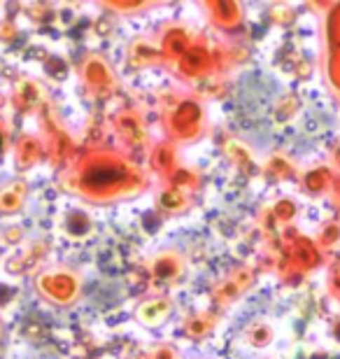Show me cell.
Returning a JSON list of instances; mask_svg holds the SVG:
<instances>
[{"label": "cell", "instance_id": "603a6c76", "mask_svg": "<svg viewBox=\"0 0 340 359\" xmlns=\"http://www.w3.org/2000/svg\"><path fill=\"white\" fill-rule=\"evenodd\" d=\"M63 231H66L70 238H86L93 231V222L84 210H70L66 217H63Z\"/></svg>", "mask_w": 340, "mask_h": 359}, {"label": "cell", "instance_id": "7402d4cb", "mask_svg": "<svg viewBox=\"0 0 340 359\" xmlns=\"http://www.w3.org/2000/svg\"><path fill=\"white\" fill-rule=\"evenodd\" d=\"M165 184L179 187V189L189 191L191 196H193V194L200 191V187H203V175H200V170H198V168L186 166V163H182V166H179V168L175 170V175L170 177V182H165Z\"/></svg>", "mask_w": 340, "mask_h": 359}, {"label": "cell", "instance_id": "4dcf8cb0", "mask_svg": "<svg viewBox=\"0 0 340 359\" xmlns=\"http://www.w3.org/2000/svg\"><path fill=\"white\" fill-rule=\"evenodd\" d=\"M3 336H5V325H3V320H0V341H3Z\"/></svg>", "mask_w": 340, "mask_h": 359}, {"label": "cell", "instance_id": "4fadbf2b", "mask_svg": "<svg viewBox=\"0 0 340 359\" xmlns=\"http://www.w3.org/2000/svg\"><path fill=\"white\" fill-rule=\"evenodd\" d=\"M12 161H14V170L19 175L28 173L35 166H40L42 161H47V152L45 145H42V138L38 133H21L17 142L12 145Z\"/></svg>", "mask_w": 340, "mask_h": 359}, {"label": "cell", "instance_id": "484cf974", "mask_svg": "<svg viewBox=\"0 0 340 359\" xmlns=\"http://www.w3.org/2000/svg\"><path fill=\"white\" fill-rule=\"evenodd\" d=\"M17 38H19L17 21L10 17L0 19V42H3V45H12V42H17Z\"/></svg>", "mask_w": 340, "mask_h": 359}, {"label": "cell", "instance_id": "1f68e13d", "mask_svg": "<svg viewBox=\"0 0 340 359\" xmlns=\"http://www.w3.org/2000/svg\"><path fill=\"white\" fill-rule=\"evenodd\" d=\"M135 359H147V355H137Z\"/></svg>", "mask_w": 340, "mask_h": 359}, {"label": "cell", "instance_id": "cb8c5ba5", "mask_svg": "<svg viewBox=\"0 0 340 359\" xmlns=\"http://www.w3.org/2000/svg\"><path fill=\"white\" fill-rule=\"evenodd\" d=\"M222 149H224V154L229 156L231 163L233 166H238L240 170L247 168V163H250V149L243 145L240 140H236V138H226L222 142Z\"/></svg>", "mask_w": 340, "mask_h": 359}, {"label": "cell", "instance_id": "44dd1931", "mask_svg": "<svg viewBox=\"0 0 340 359\" xmlns=\"http://www.w3.org/2000/svg\"><path fill=\"white\" fill-rule=\"evenodd\" d=\"M98 5L114 17H140L161 7L163 0H100Z\"/></svg>", "mask_w": 340, "mask_h": 359}, {"label": "cell", "instance_id": "d4e9b609", "mask_svg": "<svg viewBox=\"0 0 340 359\" xmlns=\"http://www.w3.org/2000/svg\"><path fill=\"white\" fill-rule=\"evenodd\" d=\"M243 341L254 348H264L273 341V332L268 325H264V322H254V325H250L243 332Z\"/></svg>", "mask_w": 340, "mask_h": 359}, {"label": "cell", "instance_id": "9a60e30c", "mask_svg": "<svg viewBox=\"0 0 340 359\" xmlns=\"http://www.w3.org/2000/svg\"><path fill=\"white\" fill-rule=\"evenodd\" d=\"M126 66L131 70H147V68H163L165 61L161 49L156 45V38L137 35L126 47Z\"/></svg>", "mask_w": 340, "mask_h": 359}, {"label": "cell", "instance_id": "277c9868", "mask_svg": "<svg viewBox=\"0 0 340 359\" xmlns=\"http://www.w3.org/2000/svg\"><path fill=\"white\" fill-rule=\"evenodd\" d=\"M33 287L45 304L54 308H70L82 299L84 278L77 269L56 264V266L40 271L33 280Z\"/></svg>", "mask_w": 340, "mask_h": 359}, {"label": "cell", "instance_id": "8fae6325", "mask_svg": "<svg viewBox=\"0 0 340 359\" xmlns=\"http://www.w3.org/2000/svg\"><path fill=\"white\" fill-rule=\"evenodd\" d=\"M49 103L47 98V91L42 87L40 80H35V77H19L17 82H14L12 87V93H10V105L12 110L21 114V117H33V114H40L42 107Z\"/></svg>", "mask_w": 340, "mask_h": 359}, {"label": "cell", "instance_id": "5b68a950", "mask_svg": "<svg viewBox=\"0 0 340 359\" xmlns=\"http://www.w3.org/2000/svg\"><path fill=\"white\" fill-rule=\"evenodd\" d=\"M77 77L82 84V91L86 98L91 100H110L121 91V80L117 70L103 54L98 52H86L77 63Z\"/></svg>", "mask_w": 340, "mask_h": 359}, {"label": "cell", "instance_id": "ffe728a7", "mask_svg": "<svg viewBox=\"0 0 340 359\" xmlns=\"http://www.w3.org/2000/svg\"><path fill=\"white\" fill-rule=\"evenodd\" d=\"M28 198V182L24 177H12L0 184V217H12L24 210Z\"/></svg>", "mask_w": 340, "mask_h": 359}, {"label": "cell", "instance_id": "9c48e42d", "mask_svg": "<svg viewBox=\"0 0 340 359\" xmlns=\"http://www.w3.org/2000/svg\"><path fill=\"white\" fill-rule=\"evenodd\" d=\"M252 285H254V273H252V269L238 266L210 287V301H212L217 311H224V308L233 306Z\"/></svg>", "mask_w": 340, "mask_h": 359}, {"label": "cell", "instance_id": "83f0119b", "mask_svg": "<svg viewBox=\"0 0 340 359\" xmlns=\"http://www.w3.org/2000/svg\"><path fill=\"white\" fill-rule=\"evenodd\" d=\"M0 241L5 243V245H17V243L24 241V229L21 226H7L3 233H0Z\"/></svg>", "mask_w": 340, "mask_h": 359}, {"label": "cell", "instance_id": "f1b7e54d", "mask_svg": "<svg viewBox=\"0 0 340 359\" xmlns=\"http://www.w3.org/2000/svg\"><path fill=\"white\" fill-rule=\"evenodd\" d=\"M10 152V124L0 117V159Z\"/></svg>", "mask_w": 340, "mask_h": 359}, {"label": "cell", "instance_id": "6da1fadb", "mask_svg": "<svg viewBox=\"0 0 340 359\" xmlns=\"http://www.w3.org/2000/svg\"><path fill=\"white\" fill-rule=\"evenodd\" d=\"M61 189L86 205L107 208L147 191L149 177L133 156L121 149L91 147L59 175Z\"/></svg>", "mask_w": 340, "mask_h": 359}, {"label": "cell", "instance_id": "52a82bcc", "mask_svg": "<svg viewBox=\"0 0 340 359\" xmlns=\"http://www.w3.org/2000/svg\"><path fill=\"white\" fill-rule=\"evenodd\" d=\"M112 131L126 154H149V149L154 147L147 121L135 107H121L112 114Z\"/></svg>", "mask_w": 340, "mask_h": 359}, {"label": "cell", "instance_id": "ba28073f", "mask_svg": "<svg viewBox=\"0 0 340 359\" xmlns=\"http://www.w3.org/2000/svg\"><path fill=\"white\" fill-rule=\"evenodd\" d=\"M147 276L151 287H158V290L182 283L186 276V257L175 248H165L147 262Z\"/></svg>", "mask_w": 340, "mask_h": 359}, {"label": "cell", "instance_id": "2e32d148", "mask_svg": "<svg viewBox=\"0 0 340 359\" xmlns=\"http://www.w3.org/2000/svg\"><path fill=\"white\" fill-rule=\"evenodd\" d=\"M147 163H149V173L156 175L161 182H170V177L175 175V170L182 166V159H179V147L172 145L168 140H158L154 142V147L149 149L147 154Z\"/></svg>", "mask_w": 340, "mask_h": 359}, {"label": "cell", "instance_id": "5bb4252c", "mask_svg": "<svg viewBox=\"0 0 340 359\" xmlns=\"http://www.w3.org/2000/svg\"><path fill=\"white\" fill-rule=\"evenodd\" d=\"M172 311H175V301L168 294H156V297L142 299L133 308V320L147 329H156L170 320Z\"/></svg>", "mask_w": 340, "mask_h": 359}, {"label": "cell", "instance_id": "ac0fdd59", "mask_svg": "<svg viewBox=\"0 0 340 359\" xmlns=\"http://www.w3.org/2000/svg\"><path fill=\"white\" fill-rule=\"evenodd\" d=\"M219 311L205 308V311H193L182 320V334L186 341L191 343H203L215 334V329L219 327Z\"/></svg>", "mask_w": 340, "mask_h": 359}, {"label": "cell", "instance_id": "e0dca14e", "mask_svg": "<svg viewBox=\"0 0 340 359\" xmlns=\"http://www.w3.org/2000/svg\"><path fill=\"white\" fill-rule=\"evenodd\" d=\"M154 208L163 217H182L193 210V196L172 184H161L154 189Z\"/></svg>", "mask_w": 340, "mask_h": 359}, {"label": "cell", "instance_id": "f546056e", "mask_svg": "<svg viewBox=\"0 0 340 359\" xmlns=\"http://www.w3.org/2000/svg\"><path fill=\"white\" fill-rule=\"evenodd\" d=\"M7 105H10V93H3V91H0V112H3Z\"/></svg>", "mask_w": 340, "mask_h": 359}, {"label": "cell", "instance_id": "4316f807", "mask_svg": "<svg viewBox=\"0 0 340 359\" xmlns=\"http://www.w3.org/2000/svg\"><path fill=\"white\" fill-rule=\"evenodd\" d=\"M147 359H179L177 350L170 346V343H156L154 348H149L147 353Z\"/></svg>", "mask_w": 340, "mask_h": 359}, {"label": "cell", "instance_id": "d6986e66", "mask_svg": "<svg viewBox=\"0 0 340 359\" xmlns=\"http://www.w3.org/2000/svg\"><path fill=\"white\" fill-rule=\"evenodd\" d=\"M47 255H49V243L45 238H38V241H33L31 245H26L21 252L12 255L10 259L5 262V271L10 273V276H28L40 262H45Z\"/></svg>", "mask_w": 340, "mask_h": 359}, {"label": "cell", "instance_id": "3957f363", "mask_svg": "<svg viewBox=\"0 0 340 359\" xmlns=\"http://www.w3.org/2000/svg\"><path fill=\"white\" fill-rule=\"evenodd\" d=\"M38 124H40L38 135L42 138V145H45L47 163L63 173V170L70 168L72 161L79 156V152H77L79 147L52 100H49V103L42 107V112L38 114Z\"/></svg>", "mask_w": 340, "mask_h": 359}, {"label": "cell", "instance_id": "30bf717a", "mask_svg": "<svg viewBox=\"0 0 340 359\" xmlns=\"http://www.w3.org/2000/svg\"><path fill=\"white\" fill-rule=\"evenodd\" d=\"M198 38V33H193V28L184 21H168L158 28L156 33V45L161 49V56L165 61V68H170L186 49L193 45V40Z\"/></svg>", "mask_w": 340, "mask_h": 359}, {"label": "cell", "instance_id": "8992f818", "mask_svg": "<svg viewBox=\"0 0 340 359\" xmlns=\"http://www.w3.org/2000/svg\"><path fill=\"white\" fill-rule=\"evenodd\" d=\"M172 75L186 84H200L210 80V77L219 75V61H217V49L212 47L205 35H198L193 45L179 56V59L170 66Z\"/></svg>", "mask_w": 340, "mask_h": 359}, {"label": "cell", "instance_id": "7a4b0ae2", "mask_svg": "<svg viewBox=\"0 0 340 359\" xmlns=\"http://www.w3.org/2000/svg\"><path fill=\"white\" fill-rule=\"evenodd\" d=\"M163 138L172 145H193L210 133L205 103L193 93H175L161 105Z\"/></svg>", "mask_w": 340, "mask_h": 359}, {"label": "cell", "instance_id": "7c38bea8", "mask_svg": "<svg viewBox=\"0 0 340 359\" xmlns=\"http://www.w3.org/2000/svg\"><path fill=\"white\" fill-rule=\"evenodd\" d=\"M198 7L208 24L219 33H233L243 24V7L231 0H200Z\"/></svg>", "mask_w": 340, "mask_h": 359}]
</instances>
